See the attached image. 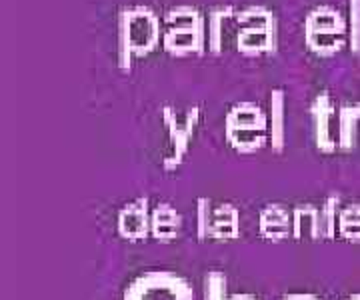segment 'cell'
<instances>
[{"mask_svg": "<svg viewBox=\"0 0 360 300\" xmlns=\"http://www.w3.org/2000/svg\"><path fill=\"white\" fill-rule=\"evenodd\" d=\"M122 300H194V288L182 274L148 270L130 282Z\"/></svg>", "mask_w": 360, "mask_h": 300, "instance_id": "obj_1", "label": "cell"}, {"mask_svg": "<svg viewBox=\"0 0 360 300\" xmlns=\"http://www.w3.org/2000/svg\"><path fill=\"white\" fill-rule=\"evenodd\" d=\"M238 228H240V216L232 204L229 202L214 204L210 198H205V196L196 200V235L200 240L238 238L240 235Z\"/></svg>", "mask_w": 360, "mask_h": 300, "instance_id": "obj_2", "label": "cell"}, {"mask_svg": "<svg viewBox=\"0 0 360 300\" xmlns=\"http://www.w3.org/2000/svg\"><path fill=\"white\" fill-rule=\"evenodd\" d=\"M150 202L146 196H141L139 200L129 202L127 207L118 210L116 216V233L124 240L139 242L150 235Z\"/></svg>", "mask_w": 360, "mask_h": 300, "instance_id": "obj_3", "label": "cell"}, {"mask_svg": "<svg viewBox=\"0 0 360 300\" xmlns=\"http://www.w3.org/2000/svg\"><path fill=\"white\" fill-rule=\"evenodd\" d=\"M260 235L272 242L292 236V214L281 204L266 207L260 212Z\"/></svg>", "mask_w": 360, "mask_h": 300, "instance_id": "obj_4", "label": "cell"}, {"mask_svg": "<svg viewBox=\"0 0 360 300\" xmlns=\"http://www.w3.org/2000/svg\"><path fill=\"white\" fill-rule=\"evenodd\" d=\"M180 228H182V216L174 207H170L167 202H160L150 216V236H155L156 240H174L179 238Z\"/></svg>", "mask_w": 360, "mask_h": 300, "instance_id": "obj_5", "label": "cell"}, {"mask_svg": "<svg viewBox=\"0 0 360 300\" xmlns=\"http://www.w3.org/2000/svg\"><path fill=\"white\" fill-rule=\"evenodd\" d=\"M292 238L307 240V238H322L321 210L312 204H300L292 210Z\"/></svg>", "mask_w": 360, "mask_h": 300, "instance_id": "obj_6", "label": "cell"}, {"mask_svg": "<svg viewBox=\"0 0 360 300\" xmlns=\"http://www.w3.org/2000/svg\"><path fill=\"white\" fill-rule=\"evenodd\" d=\"M338 233L345 238H360V207H348L342 212H338L336 219Z\"/></svg>", "mask_w": 360, "mask_h": 300, "instance_id": "obj_7", "label": "cell"}, {"mask_svg": "<svg viewBox=\"0 0 360 300\" xmlns=\"http://www.w3.org/2000/svg\"><path fill=\"white\" fill-rule=\"evenodd\" d=\"M205 300H229V282L226 276L219 270L206 274Z\"/></svg>", "mask_w": 360, "mask_h": 300, "instance_id": "obj_8", "label": "cell"}, {"mask_svg": "<svg viewBox=\"0 0 360 300\" xmlns=\"http://www.w3.org/2000/svg\"><path fill=\"white\" fill-rule=\"evenodd\" d=\"M338 196H328V200L324 202V207L321 209V230L322 238H333L336 230V219H338Z\"/></svg>", "mask_w": 360, "mask_h": 300, "instance_id": "obj_9", "label": "cell"}, {"mask_svg": "<svg viewBox=\"0 0 360 300\" xmlns=\"http://www.w3.org/2000/svg\"><path fill=\"white\" fill-rule=\"evenodd\" d=\"M283 300H321V299H319V296H314V294L298 292V294H288V296H284Z\"/></svg>", "mask_w": 360, "mask_h": 300, "instance_id": "obj_10", "label": "cell"}, {"mask_svg": "<svg viewBox=\"0 0 360 300\" xmlns=\"http://www.w3.org/2000/svg\"><path fill=\"white\" fill-rule=\"evenodd\" d=\"M232 300H257L252 294H246V292H236V294H231Z\"/></svg>", "mask_w": 360, "mask_h": 300, "instance_id": "obj_11", "label": "cell"}, {"mask_svg": "<svg viewBox=\"0 0 360 300\" xmlns=\"http://www.w3.org/2000/svg\"><path fill=\"white\" fill-rule=\"evenodd\" d=\"M348 300H360V296H352V299H348Z\"/></svg>", "mask_w": 360, "mask_h": 300, "instance_id": "obj_12", "label": "cell"}]
</instances>
